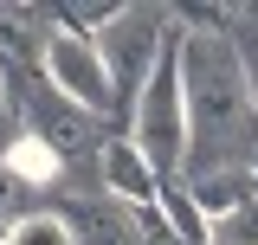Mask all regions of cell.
Here are the masks:
<instances>
[{"label":"cell","instance_id":"30bf717a","mask_svg":"<svg viewBox=\"0 0 258 245\" xmlns=\"http://www.w3.org/2000/svg\"><path fill=\"white\" fill-rule=\"evenodd\" d=\"M207 245H258V200L220 213L213 226H207Z\"/></svg>","mask_w":258,"mask_h":245},{"label":"cell","instance_id":"6da1fadb","mask_svg":"<svg viewBox=\"0 0 258 245\" xmlns=\"http://www.w3.org/2000/svg\"><path fill=\"white\" fill-rule=\"evenodd\" d=\"M174 65H181V116H187V149H181L174 181L258 168V110L232 45L220 32L174 26Z\"/></svg>","mask_w":258,"mask_h":245},{"label":"cell","instance_id":"ba28073f","mask_svg":"<svg viewBox=\"0 0 258 245\" xmlns=\"http://www.w3.org/2000/svg\"><path fill=\"white\" fill-rule=\"evenodd\" d=\"M155 213H161V226H168L181 245H207V219H200V207L187 200L181 181H161L155 187Z\"/></svg>","mask_w":258,"mask_h":245},{"label":"cell","instance_id":"5b68a950","mask_svg":"<svg viewBox=\"0 0 258 245\" xmlns=\"http://www.w3.org/2000/svg\"><path fill=\"white\" fill-rule=\"evenodd\" d=\"M97 187L103 200H123V207H155V168L129 149V136H103L97 142Z\"/></svg>","mask_w":258,"mask_h":245},{"label":"cell","instance_id":"3957f363","mask_svg":"<svg viewBox=\"0 0 258 245\" xmlns=\"http://www.w3.org/2000/svg\"><path fill=\"white\" fill-rule=\"evenodd\" d=\"M129 149L155 168V181L181 174V149H187V116H181V65H174V39L155 58L149 84L129 103Z\"/></svg>","mask_w":258,"mask_h":245},{"label":"cell","instance_id":"8992f818","mask_svg":"<svg viewBox=\"0 0 258 245\" xmlns=\"http://www.w3.org/2000/svg\"><path fill=\"white\" fill-rule=\"evenodd\" d=\"M52 26H58V20H52V7H0V58L39 71Z\"/></svg>","mask_w":258,"mask_h":245},{"label":"cell","instance_id":"7a4b0ae2","mask_svg":"<svg viewBox=\"0 0 258 245\" xmlns=\"http://www.w3.org/2000/svg\"><path fill=\"white\" fill-rule=\"evenodd\" d=\"M168 39H174V13H168V7H116V20L91 39L97 65H103V78H110V91H116V122H123V129H129V103L149 84V71H155V58L168 52Z\"/></svg>","mask_w":258,"mask_h":245},{"label":"cell","instance_id":"9c48e42d","mask_svg":"<svg viewBox=\"0 0 258 245\" xmlns=\"http://www.w3.org/2000/svg\"><path fill=\"white\" fill-rule=\"evenodd\" d=\"M0 245H71V232H64V219L52 213V207H39V213H26Z\"/></svg>","mask_w":258,"mask_h":245},{"label":"cell","instance_id":"52a82bcc","mask_svg":"<svg viewBox=\"0 0 258 245\" xmlns=\"http://www.w3.org/2000/svg\"><path fill=\"white\" fill-rule=\"evenodd\" d=\"M181 187H187V200L200 207V219L213 226L220 213L258 200V168H226V174H200V181H181Z\"/></svg>","mask_w":258,"mask_h":245},{"label":"cell","instance_id":"277c9868","mask_svg":"<svg viewBox=\"0 0 258 245\" xmlns=\"http://www.w3.org/2000/svg\"><path fill=\"white\" fill-rule=\"evenodd\" d=\"M39 78H45L64 103H78L84 116H97L103 129H110V116H116V91H110V78H103V65H97V45H91V39L52 26L45 58H39Z\"/></svg>","mask_w":258,"mask_h":245}]
</instances>
